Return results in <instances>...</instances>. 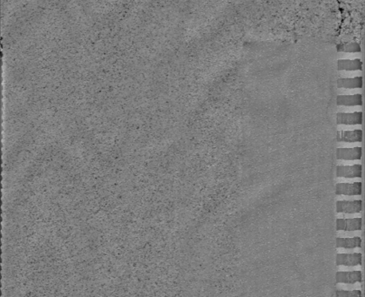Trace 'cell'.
Listing matches in <instances>:
<instances>
[{
    "instance_id": "obj_1",
    "label": "cell",
    "mask_w": 365,
    "mask_h": 297,
    "mask_svg": "<svg viewBox=\"0 0 365 297\" xmlns=\"http://www.w3.org/2000/svg\"><path fill=\"white\" fill-rule=\"evenodd\" d=\"M362 209V200H337L336 201V213L337 214H357V213H360Z\"/></svg>"
},
{
    "instance_id": "obj_2",
    "label": "cell",
    "mask_w": 365,
    "mask_h": 297,
    "mask_svg": "<svg viewBox=\"0 0 365 297\" xmlns=\"http://www.w3.org/2000/svg\"><path fill=\"white\" fill-rule=\"evenodd\" d=\"M362 167L361 164L354 165H338L336 167V177L353 179L362 177Z\"/></svg>"
},
{
    "instance_id": "obj_3",
    "label": "cell",
    "mask_w": 365,
    "mask_h": 297,
    "mask_svg": "<svg viewBox=\"0 0 365 297\" xmlns=\"http://www.w3.org/2000/svg\"><path fill=\"white\" fill-rule=\"evenodd\" d=\"M335 194L346 196H359L362 194V182L358 181L353 183H337L335 185Z\"/></svg>"
},
{
    "instance_id": "obj_4",
    "label": "cell",
    "mask_w": 365,
    "mask_h": 297,
    "mask_svg": "<svg viewBox=\"0 0 365 297\" xmlns=\"http://www.w3.org/2000/svg\"><path fill=\"white\" fill-rule=\"evenodd\" d=\"M362 262V255L361 253H351V254H336L335 263L336 266H346V267H355L361 266Z\"/></svg>"
},
{
    "instance_id": "obj_5",
    "label": "cell",
    "mask_w": 365,
    "mask_h": 297,
    "mask_svg": "<svg viewBox=\"0 0 365 297\" xmlns=\"http://www.w3.org/2000/svg\"><path fill=\"white\" fill-rule=\"evenodd\" d=\"M336 124L346 125V126H356L362 124V113L353 112V113H343L339 112L336 114Z\"/></svg>"
},
{
    "instance_id": "obj_6",
    "label": "cell",
    "mask_w": 365,
    "mask_h": 297,
    "mask_svg": "<svg viewBox=\"0 0 365 297\" xmlns=\"http://www.w3.org/2000/svg\"><path fill=\"white\" fill-rule=\"evenodd\" d=\"M362 281V271H337L335 274V283L355 284Z\"/></svg>"
},
{
    "instance_id": "obj_7",
    "label": "cell",
    "mask_w": 365,
    "mask_h": 297,
    "mask_svg": "<svg viewBox=\"0 0 365 297\" xmlns=\"http://www.w3.org/2000/svg\"><path fill=\"white\" fill-rule=\"evenodd\" d=\"M362 147H338L336 159L340 160H360L362 159Z\"/></svg>"
},
{
    "instance_id": "obj_8",
    "label": "cell",
    "mask_w": 365,
    "mask_h": 297,
    "mask_svg": "<svg viewBox=\"0 0 365 297\" xmlns=\"http://www.w3.org/2000/svg\"><path fill=\"white\" fill-rule=\"evenodd\" d=\"M362 218H349V219H337L336 230L354 232L362 230Z\"/></svg>"
},
{
    "instance_id": "obj_9",
    "label": "cell",
    "mask_w": 365,
    "mask_h": 297,
    "mask_svg": "<svg viewBox=\"0 0 365 297\" xmlns=\"http://www.w3.org/2000/svg\"><path fill=\"white\" fill-rule=\"evenodd\" d=\"M336 104L338 107H361L362 105V94H339Z\"/></svg>"
},
{
    "instance_id": "obj_10",
    "label": "cell",
    "mask_w": 365,
    "mask_h": 297,
    "mask_svg": "<svg viewBox=\"0 0 365 297\" xmlns=\"http://www.w3.org/2000/svg\"><path fill=\"white\" fill-rule=\"evenodd\" d=\"M336 140L338 142H347V143H354V142H362V131L361 129L355 130L337 131Z\"/></svg>"
},
{
    "instance_id": "obj_11",
    "label": "cell",
    "mask_w": 365,
    "mask_h": 297,
    "mask_svg": "<svg viewBox=\"0 0 365 297\" xmlns=\"http://www.w3.org/2000/svg\"><path fill=\"white\" fill-rule=\"evenodd\" d=\"M362 247V238L356 236L351 238H336V247L344 249H353Z\"/></svg>"
},
{
    "instance_id": "obj_12",
    "label": "cell",
    "mask_w": 365,
    "mask_h": 297,
    "mask_svg": "<svg viewBox=\"0 0 365 297\" xmlns=\"http://www.w3.org/2000/svg\"><path fill=\"white\" fill-rule=\"evenodd\" d=\"M338 88L355 89L362 88V76L354 78H339L337 80Z\"/></svg>"
},
{
    "instance_id": "obj_13",
    "label": "cell",
    "mask_w": 365,
    "mask_h": 297,
    "mask_svg": "<svg viewBox=\"0 0 365 297\" xmlns=\"http://www.w3.org/2000/svg\"><path fill=\"white\" fill-rule=\"evenodd\" d=\"M362 59L355 60H339V71H356L362 70Z\"/></svg>"
},
{
    "instance_id": "obj_14",
    "label": "cell",
    "mask_w": 365,
    "mask_h": 297,
    "mask_svg": "<svg viewBox=\"0 0 365 297\" xmlns=\"http://www.w3.org/2000/svg\"><path fill=\"white\" fill-rule=\"evenodd\" d=\"M338 52L344 53H361V47L357 43H348L338 47Z\"/></svg>"
},
{
    "instance_id": "obj_15",
    "label": "cell",
    "mask_w": 365,
    "mask_h": 297,
    "mask_svg": "<svg viewBox=\"0 0 365 297\" xmlns=\"http://www.w3.org/2000/svg\"><path fill=\"white\" fill-rule=\"evenodd\" d=\"M334 295L337 297H361L362 296V291L336 290Z\"/></svg>"
},
{
    "instance_id": "obj_16",
    "label": "cell",
    "mask_w": 365,
    "mask_h": 297,
    "mask_svg": "<svg viewBox=\"0 0 365 297\" xmlns=\"http://www.w3.org/2000/svg\"><path fill=\"white\" fill-rule=\"evenodd\" d=\"M339 60H355V59H362L361 53H344L338 52Z\"/></svg>"
},
{
    "instance_id": "obj_17",
    "label": "cell",
    "mask_w": 365,
    "mask_h": 297,
    "mask_svg": "<svg viewBox=\"0 0 365 297\" xmlns=\"http://www.w3.org/2000/svg\"><path fill=\"white\" fill-rule=\"evenodd\" d=\"M362 76V70L339 71L340 78H354Z\"/></svg>"
}]
</instances>
